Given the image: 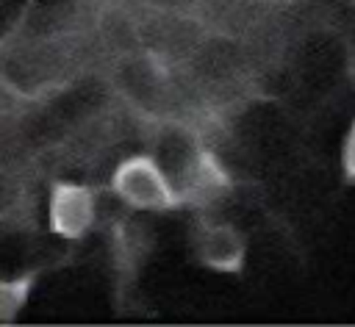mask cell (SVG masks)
I'll use <instances>...</instances> for the list:
<instances>
[{
  "instance_id": "obj_1",
  "label": "cell",
  "mask_w": 355,
  "mask_h": 327,
  "mask_svg": "<svg viewBox=\"0 0 355 327\" xmlns=\"http://www.w3.org/2000/svg\"><path fill=\"white\" fill-rule=\"evenodd\" d=\"M111 191L139 211H172L180 205L178 191L153 155H130L111 175Z\"/></svg>"
},
{
  "instance_id": "obj_6",
  "label": "cell",
  "mask_w": 355,
  "mask_h": 327,
  "mask_svg": "<svg viewBox=\"0 0 355 327\" xmlns=\"http://www.w3.org/2000/svg\"><path fill=\"white\" fill-rule=\"evenodd\" d=\"M352 3H355V0H352Z\"/></svg>"
},
{
  "instance_id": "obj_5",
  "label": "cell",
  "mask_w": 355,
  "mask_h": 327,
  "mask_svg": "<svg viewBox=\"0 0 355 327\" xmlns=\"http://www.w3.org/2000/svg\"><path fill=\"white\" fill-rule=\"evenodd\" d=\"M341 169H344V177L349 183H355V122L349 125L344 147H341Z\"/></svg>"
},
{
  "instance_id": "obj_3",
  "label": "cell",
  "mask_w": 355,
  "mask_h": 327,
  "mask_svg": "<svg viewBox=\"0 0 355 327\" xmlns=\"http://www.w3.org/2000/svg\"><path fill=\"white\" fill-rule=\"evenodd\" d=\"M191 247L197 260L214 272L233 274V272H241L244 266L247 244H244V236L230 222L200 216L191 227Z\"/></svg>"
},
{
  "instance_id": "obj_4",
  "label": "cell",
  "mask_w": 355,
  "mask_h": 327,
  "mask_svg": "<svg viewBox=\"0 0 355 327\" xmlns=\"http://www.w3.org/2000/svg\"><path fill=\"white\" fill-rule=\"evenodd\" d=\"M36 283V272H25L19 277H0V324H11L25 308Z\"/></svg>"
},
{
  "instance_id": "obj_2",
  "label": "cell",
  "mask_w": 355,
  "mask_h": 327,
  "mask_svg": "<svg viewBox=\"0 0 355 327\" xmlns=\"http://www.w3.org/2000/svg\"><path fill=\"white\" fill-rule=\"evenodd\" d=\"M47 222L50 230L67 241L83 238L97 222L94 188L75 180H55L47 197Z\"/></svg>"
}]
</instances>
